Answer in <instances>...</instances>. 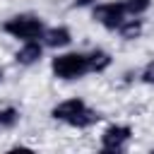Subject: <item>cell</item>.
I'll return each mask as SVG.
<instances>
[{"label":"cell","mask_w":154,"mask_h":154,"mask_svg":"<svg viewBox=\"0 0 154 154\" xmlns=\"http://www.w3.org/2000/svg\"><path fill=\"white\" fill-rule=\"evenodd\" d=\"M48 72L55 82L63 84H75L82 82L89 75V65H87V51L84 48H65V51H55L48 58Z\"/></svg>","instance_id":"cell-1"},{"label":"cell","mask_w":154,"mask_h":154,"mask_svg":"<svg viewBox=\"0 0 154 154\" xmlns=\"http://www.w3.org/2000/svg\"><path fill=\"white\" fill-rule=\"evenodd\" d=\"M46 17L34 12V10H19V12H12L7 14L2 22H0V34L14 43L19 41H34V38H41L43 36V29H46Z\"/></svg>","instance_id":"cell-2"},{"label":"cell","mask_w":154,"mask_h":154,"mask_svg":"<svg viewBox=\"0 0 154 154\" xmlns=\"http://www.w3.org/2000/svg\"><path fill=\"white\" fill-rule=\"evenodd\" d=\"M135 140V125L128 120H108L99 130V152L103 154H120L128 152Z\"/></svg>","instance_id":"cell-3"},{"label":"cell","mask_w":154,"mask_h":154,"mask_svg":"<svg viewBox=\"0 0 154 154\" xmlns=\"http://www.w3.org/2000/svg\"><path fill=\"white\" fill-rule=\"evenodd\" d=\"M125 17H128V12H125V7H123V0H99V2L89 10V19H91L99 29H103V31H108V34H113Z\"/></svg>","instance_id":"cell-4"},{"label":"cell","mask_w":154,"mask_h":154,"mask_svg":"<svg viewBox=\"0 0 154 154\" xmlns=\"http://www.w3.org/2000/svg\"><path fill=\"white\" fill-rule=\"evenodd\" d=\"M46 46L41 43V38H34V41H19L14 43L12 53H10V60L14 67L19 70H34L38 67L43 60H46Z\"/></svg>","instance_id":"cell-5"},{"label":"cell","mask_w":154,"mask_h":154,"mask_svg":"<svg viewBox=\"0 0 154 154\" xmlns=\"http://www.w3.org/2000/svg\"><path fill=\"white\" fill-rule=\"evenodd\" d=\"M89 106V101L82 96V94H70V96H63L58 99L51 108H48V118L63 128H70V123Z\"/></svg>","instance_id":"cell-6"},{"label":"cell","mask_w":154,"mask_h":154,"mask_svg":"<svg viewBox=\"0 0 154 154\" xmlns=\"http://www.w3.org/2000/svg\"><path fill=\"white\" fill-rule=\"evenodd\" d=\"M41 43L46 46V51H48V53L65 51V48L75 46V31H72V26H70V24H65V22L46 24L43 36H41Z\"/></svg>","instance_id":"cell-7"},{"label":"cell","mask_w":154,"mask_h":154,"mask_svg":"<svg viewBox=\"0 0 154 154\" xmlns=\"http://www.w3.org/2000/svg\"><path fill=\"white\" fill-rule=\"evenodd\" d=\"M87 51V65H89V75H108L116 65V55L106 48V46H89Z\"/></svg>","instance_id":"cell-8"},{"label":"cell","mask_w":154,"mask_h":154,"mask_svg":"<svg viewBox=\"0 0 154 154\" xmlns=\"http://www.w3.org/2000/svg\"><path fill=\"white\" fill-rule=\"evenodd\" d=\"M113 34L120 43H137L147 34V17H125Z\"/></svg>","instance_id":"cell-9"},{"label":"cell","mask_w":154,"mask_h":154,"mask_svg":"<svg viewBox=\"0 0 154 154\" xmlns=\"http://www.w3.org/2000/svg\"><path fill=\"white\" fill-rule=\"evenodd\" d=\"M22 108L17 103H0V132H12L22 125Z\"/></svg>","instance_id":"cell-10"},{"label":"cell","mask_w":154,"mask_h":154,"mask_svg":"<svg viewBox=\"0 0 154 154\" xmlns=\"http://www.w3.org/2000/svg\"><path fill=\"white\" fill-rule=\"evenodd\" d=\"M128 17H147L154 7V0H123Z\"/></svg>","instance_id":"cell-11"},{"label":"cell","mask_w":154,"mask_h":154,"mask_svg":"<svg viewBox=\"0 0 154 154\" xmlns=\"http://www.w3.org/2000/svg\"><path fill=\"white\" fill-rule=\"evenodd\" d=\"M137 84L154 89V58H147V60L137 67Z\"/></svg>","instance_id":"cell-12"},{"label":"cell","mask_w":154,"mask_h":154,"mask_svg":"<svg viewBox=\"0 0 154 154\" xmlns=\"http://www.w3.org/2000/svg\"><path fill=\"white\" fill-rule=\"evenodd\" d=\"M99 0H70V7L72 10H91Z\"/></svg>","instance_id":"cell-13"},{"label":"cell","mask_w":154,"mask_h":154,"mask_svg":"<svg viewBox=\"0 0 154 154\" xmlns=\"http://www.w3.org/2000/svg\"><path fill=\"white\" fill-rule=\"evenodd\" d=\"M10 152H36V147H31V144H24V142H17V144H12V147H7Z\"/></svg>","instance_id":"cell-14"},{"label":"cell","mask_w":154,"mask_h":154,"mask_svg":"<svg viewBox=\"0 0 154 154\" xmlns=\"http://www.w3.org/2000/svg\"><path fill=\"white\" fill-rule=\"evenodd\" d=\"M5 82H7V67H5L2 63H0V87H2Z\"/></svg>","instance_id":"cell-15"},{"label":"cell","mask_w":154,"mask_h":154,"mask_svg":"<svg viewBox=\"0 0 154 154\" xmlns=\"http://www.w3.org/2000/svg\"><path fill=\"white\" fill-rule=\"evenodd\" d=\"M152 152H154V147H152Z\"/></svg>","instance_id":"cell-16"}]
</instances>
